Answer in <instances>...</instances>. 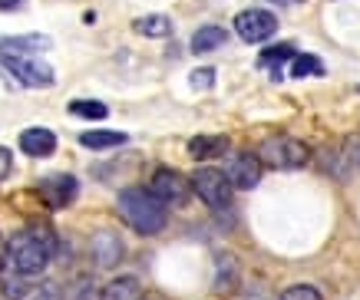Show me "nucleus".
<instances>
[{
    "mask_svg": "<svg viewBox=\"0 0 360 300\" xmlns=\"http://www.w3.org/2000/svg\"><path fill=\"white\" fill-rule=\"evenodd\" d=\"M295 56V46L291 43H281V46H268L262 53V66L264 70H271L274 79H281V63H288Z\"/></svg>",
    "mask_w": 360,
    "mask_h": 300,
    "instance_id": "obj_18",
    "label": "nucleus"
},
{
    "mask_svg": "<svg viewBox=\"0 0 360 300\" xmlns=\"http://www.w3.org/2000/svg\"><path fill=\"white\" fill-rule=\"evenodd\" d=\"M23 0H0V11H20Z\"/></svg>",
    "mask_w": 360,
    "mask_h": 300,
    "instance_id": "obj_24",
    "label": "nucleus"
},
{
    "mask_svg": "<svg viewBox=\"0 0 360 300\" xmlns=\"http://www.w3.org/2000/svg\"><path fill=\"white\" fill-rule=\"evenodd\" d=\"M120 214L136 235H159L165 228V204L146 188L120 192Z\"/></svg>",
    "mask_w": 360,
    "mask_h": 300,
    "instance_id": "obj_2",
    "label": "nucleus"
},
{
    "mask_svg": "<svg viewBox=\"0 0 360 300\" xmlns=\"http://www.w3.org/2000/svg\"><path fill=\"white\" fill-rule=\"evenodd\" d=\"M274 30H278V17L271 11H262V7L241 11L235 17V33L245 43H264L268 37H274Z\"/></svg>",
    "mask_w": 360,
    "mask_h": 300,
    "instance_id": "obj_6",
    "label": "nucleus"
},
{
    "mask_svg": "<svg viewBox=\"0 0 360 300\" xmlns=\"http://www.w3.org/2000/svg\"><path fill=\"white\" fill-rule=\"evenodd\" d=\"M4 254H7V241L0 237V261H4Z\"/></svg>",
    "mask_w": 360,
    "mask_h": 300,
    "instance_id": "obj_25",
    "label": "nucleus"
},
{
    "mask_svg": "<svg viewBox=\"0 0 360 300\" xmlns=\"http://www.w3.org/2000/svg\"><path fill=\"white\" fill-rule=\"evenodd\" d=\"M11 169H13L11 149H4V145H0V178H7V175H11Z\"/></svg>",
    "mask_w": 360,
    "mask_h": 300,
    "instance_id": "obj_23",
    "label": "nucleus"
},
{
    "mask_svg": "<svg viewBox=\"0 0 360 300\" xmlns=\"http://www.w3.org/2000/svg\"><path fill=\"white\" fill-rule=\"evenodd\" d=\"M70 112L79 119H106L110 116V106L99 103V99H73V103H70Z\"/></svg>",
    "mask_w": 360,
    "mask_h": 300,
    "instance_id": "obj_19",
    "label": "nucleus"
},
{
    "mask_svg": "<svg viewBox=\"0 0 360 300\" xmlns=\"http://www.w3.org/2000/svg\"><path fill=\"white\" fill-rule=\"evenodd\" d=\"M53 40L44 37V33H27V37H7L0 40V56H33V53H44L50 50Z\"/></svg>",
    "mask_w": 360,
    "mask_h": 300,
    "instance_id": "obj_10",
    "label": "nucleus"
},
{
    "mask_svg": "<svg viewBox=\"0 0 360 300\" xmlns=\"http://www.w3.org/2000/svg\"><path fill=\"white\" fill-rule=\"evenodd\" d=\"M56 251V237L46 225H33L20 235H13L7 241V257H11V268L20 274V278H37L44 274L50 257Z\"/></svg>",
    "mask_w": 360,
    "mask_h": 300,
    "instance_id": "obj_1",
    "label": "nucleus"
},
{
    "mask_svg": "<svg viewBox=\"0 0 360 300\" xmlns=\"http://www.w3.org/2000/svg\"><path fill=\"white\" fill-rule=\"evenodd\" d=\"M321 73H324V66H321V60H314L311 53L291 56V76H295V79H304V76H321Z\"/></svg>",
    "mask_w": 360,
    "mask_h": 300,
    "instance_id": "obj_20",
    "label": "nucleus"
},
{
    "mask_svg": "<svg viewBox=\"0 0 360 300\" xmlns=\"http://www.w3.org/2000/svg\"><path fill=\"white\" fill-rule=\"evenodd\" d=\"M0 63H4V70H7L13 79H20V83L30 86V89H46V86L56 83L53 66H46L44 60H37V56H0Z\"/></svg>",
    "mask_w": 360,
    "mask_h": 300,
    "instance_id": "obj_5",
    "label": "nucleus"
},
{
    "mask_svg": "<svg viewBox=\"0 0 360 300\" xmlns=\"http://www.w3.org/2000/svg\"><path fill=\"white\" fill-rule=\"evenodd\" d=\"M20 149L27 152V155H33V159H46V155H53L56 152V136L44 126L23 129L20 132Z\"/></svg>",
    "mask_w": 360,
    "mask_h": 300,
    "instance_id": "obj_11",
    "label": "nucleus"
},
{
    "mask_svg": "<svg viewBox=\"0 0 360 300\" xmlns=\"http://www.w3.org/2000/svg\"><path fill=\"white\" fill-rule=\"evenodd\" d=\"M225 40H229V33L221 30V27H215V23H208V27H198L195 30V37H192V50H195V53H208V50L221 46Z\"/></svg>",
    "mask_w": 360,
    "mask_h": 300,
    "instance_id": "obj_15",
    "label": "nucleus"
},
{
    "mask_svg": "<svg viewBox=\"0 0 360 300\" xmlns=\"http://www.w3.org/2000/svg\"><path fill=\"white\" fill-rule=\"evenodd\" d=\"M37 192H40V198H44L50 208H66V204L77 198L79 185L73 175H53V178H44Z\"/></svg>",
    "mask_w": 360,
    "mask_h": 300,
    "instance_id": "obj_9",
    "label": "nucleus"
},
{
    "mask_svg": "<svg viewBox=\"0 0 360 300\" xmlns=\"http://www.w3.org/2000/svg\"><path fill=\"white\" fill-rule=\"evenodd\" d=\"M132 27H136V33H142V37H169V33H172V20H169L165 13H146V17H139Z\"/></svg>",
    "mask_w": 360,
    "mask_h": 300,
    "instance_id": "obj_17",
    "label": "nucleus"
},
{
    "mask_svg": "<svg viewBox=\"0 0 360 300\" xmlns=\"http://www.w3.org/2000/svg\"><path fill=\"white\" fill-rule=\"evenodd\" d=\"M357 162H360V155H357Z\"/></svg>",
    "mask_w": 360,
    "mask_h": 300,
    "instance_id": "obj_26",
    "label": "nucleus"
},
{
    "mask_svg": "<svg viewBox=\"0 0 360 300\" xmlns=\"http://www.w3.org/2000/svg\"><path fill=\"white\" fill-rule=\"evenodd\" d=\"M149 192L169 208V204H186L192 185H188L186 175H179L175 169H159L153 175V188H149Z\"/></svg>",
    "mask_w": 360,
    "mask_h": 300,
    "instance_id": "obj_7",
    "label": "nucleus"
},
{
    "mask_svg": "<svg viewBox=\"0 0 360 300\" xmlns=\"http://www.w3.org/2000/svg\"><path fill=\"white\" fill-rule=\"evenodd\" d=\"M281 300H321V294H317L311 284H295V287L284 290Z\"/></svg>",
    "mask_w": 360,
    "mask_h": 300,
    "instance_id": "obj_21",
    "label": "nucleus"
},
{
    "mask_svg": "<svg viewBox=\"0 0 360 300\" xmlns=\"http://www.w3.org/2000/svg\"><path fill=\"white\" fill-rule=\"evenodd\" d=\"M93 257H96L99 268H110V264H116L122 257V244L120 237L110 235V231H103V235L93 237Z\"/></svg>",
    "mask_w": 360,
    "mask_h": 300,
    "instance_id": "obj_12",
    "label": "nucleus"
},
{
    "mask_svg": "<svg viewBox=\"0 0 360 300\" xmlns=\"http://www.w3.org/2000/svg\"><path fill=\"white\" fill-rule=\"evenodd\" d=\"M229 182L231 188H255V185L262 182V159L258 155H251V152H241V155H235V159L229 162Z\"/></svg>",
    "mask_w": 360,
    "mask_h": 300,
    "instance_id": "obj_8",
    "label": "nucleus"
},
{
    "mask_svg": "<svg viewBox=\"0 0 360 300\" xmlns=\"http://www.w3.org/2000/svg\"><path fill=\"white\" fill-rule=\"evenodd\" d=\"M229 149V139L225 136H195L188 142V155L192 159H215L221 152Z\"/></svg>",
    "mask_w": 360,
    "mask_h": 300,
    "instance_id": "obj_14",
    "label": "nucleus"
},
{
    "mask_svg": "<svg viewBox=\"0 0 360 300\" xmlns=\"http://www.w3.org/2000/svg\"><path fill=\"white\" fill-rule=\"evenodd\" d=\"M188 79H192L195 89H212V86H215V70H195Z\"/></svg>",
    "mask_w": 360,
    "mask_h": 300,
    "instance_id": "obj_22",
    "label": "nucleus"
},
{
    "mask_svg": "<svg viewBox=\"0 0 360 300\" xmlns=\"http://www.w3.org/2000/svg\"><path fill=\"white\" fill-rule=\"evenodd\" d=\"M192 192L208 204V208H229L231 204V182L221 169H195V175L188 178Z\"/></svg>",
    "mask_w": 360,
    "mask_h": 300,
    "instance_id": "obj_4",
    "label": "nucleus"
},
{
    "mask_svg": "<svg viewBox=\"0 0 360 300\" xmlns=\"http://www.w3.org/2000/svg\"><path fill=\"white\" fill-rule=\"evenodd\" d=\"M258 159L271 169H304L311 162V149L295 136H274V139H264Z\"/></svg>",
    "mask_w": 360,
    "mask_h": 300,
    "instance_id": "obj_3",
    "label": "nucleus"
},
{
    "mask_svg": "<svg viewBox=\"0 0 360 300\" xmlns=\"http://www.w3.org/2000/svg\"><path fill=\"white\" fill-rule=\"evenodd\" d=\"M142 287L136 278H116L106 284V290H103V300H139Z\"/></svg>",
    "mask_w": 360,
    "mask_h": 300,
    "instance_id": "obj_16",
    "label": "nucleus"
},
{
    "mask_svg": "<svg viewBox=\"0 0 360 300\" xmlns=\"http://www.w3.org/2000/svg\"><path fill=\"white\" fill-rule=\"evenodd\" d=\"M126 142H129V136L116 132V129H96V132H83L79 136L83 149H116V145H126Z\"/></svg>",
    "mask_w": 360,
    "mask_h": 300,
    "instance_id": "obj_13",
    "label": "nucleus"
}]
</instances>
